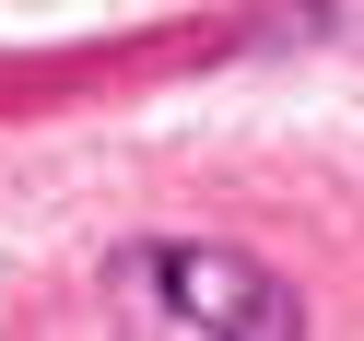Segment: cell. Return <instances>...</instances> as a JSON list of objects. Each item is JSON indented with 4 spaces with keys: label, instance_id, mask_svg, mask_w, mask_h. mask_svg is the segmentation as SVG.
Returning a JSON list of instances; mask_svg holds the SVG:
<instances>
[{
    "label": "cell",
    "instance_id": "obj_1",
    "mask_svg": "<svg viewBox=\"0 0 364 341\" xmlns=\"http://www.w3.org/2000/svg\"><path fill=\"white\" fill-rule=\"evenodd\" d=\"M106 306H118V330H141V341H294L306 330V294H294L270 259L212 247V236H141V247H118V259H106Z\"/></svg>",
    "mask_w": 364,
    "mask_h": 341
}]
</instances>
